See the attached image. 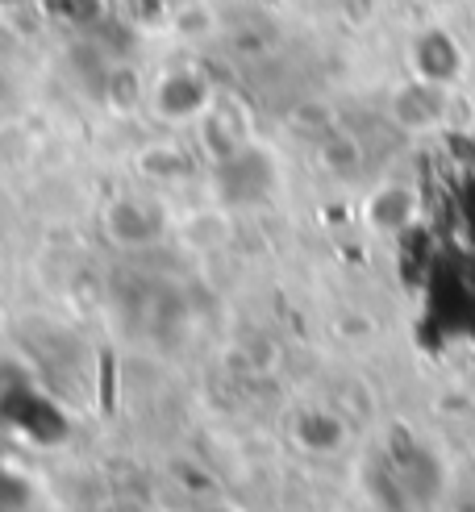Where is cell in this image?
<instances>
[{
  "label": "cell",
  "instance_id": "obj_1",
  "mask_svg": "<svg viewBox=\"0 0 475 512\" xmlns=\"http://www.w3.org/2000/svg\"><path fill=\"white\" fill-rule=\"evenodd\" d=\"M155 109L167 121H196L209 113V84L192 71H171L155 88Z\"/></svg>",
  "mask_w": 475,
  "mask_h": 512
},
{
  "label": "cell",
  "instance_id": "obj_2",
  "mask_svg": "<svg viewBox=\"0 0 475 512\" xmlns=\"http://www.w3.org/2000/svg\"><path fill=\"white\" fill-rule=\"evenodd\" d=\"M105 229L121 246H146V242L159 238V225H155V217H150L146 200H117L105 213Z\"/></svg>",
  "mask_w": 475,
  "mask_h": 512
},
{
  "label": "cell",
  "instance_id": "obj_3",
  "mask_svg": "<svg viewBox=\"0 0 475 512\" xmlns=\"http://www.w3.org/2000/svg\"><path fill=\"white\" fill-rule=\"evenodd\" d=\"M409 217H413V192H405L400 184H384L367 200V225L375 229H400L409 225Z\"/></svg>",
  "mask_w": 475,
  "mask_h": 512
},
{
  "label": "cell",
  "instance_id": "obj_4",
  "mask_svg": "<svg viewBox=\"0 0 475 512\" xmlns=\"http://www.w3.org/2000/svg\"><path fill=\"white\" fill-rule=\"evenodd\" d=\"M5 5H9V9H17V5H30V0H0V9H5Z\"/></svg>",
  "mask_w": 475,
  "mask_h": 512
}]
</instances>
